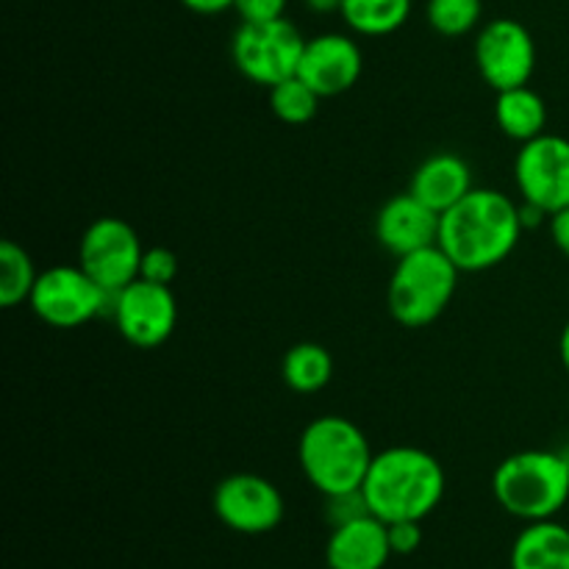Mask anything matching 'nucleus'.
Returning a JSON list of instances; mask_svg holds the SVG:
<instances>
[{"label": "nucleus", "instance_id": "1", "mask_svg": "<svg viewBox=\"0 0 569 569\" xmlns=\"http://www.w3.org/2000/svg\"><path fill=\"white\" fill-rule=\"evenodd\" d=\"M520 203L500 189H472L445 211L439 222V248L461 272H483L503 264L522 237Z\"/></svg>", "mask_w": 569, "mask_h": 569}, {"label": "nucleus", "instance_id": "2", "mask_svg": "<svg viewBox=\"0 0 569 569\" xmlns=\"http://www.w3.org/2000/svg\"><path fill=\"white\" fill-rule=\"evenodd\" d=\"M445 489L448 478L437 456L411 445H398L372 456L361 492L372 515L389 526L431 517L442 503Z\"/></svg>", "mask_w": 569, "mask_h": 569}, {"label": "nucleus", "instance_id": "3", "mask_svg": "<svg viewBox=\"0 0 569 569\" xmlns=\"http://www.w3.org/2000/svg\"><path fill=\"white\" fill-rule=\"evenodd\" d=\"M372 456L376 453L365 431L353 420L339 415H322L311 420L298 442L300 470L322 498L365 487Z\"/></svg>", "mask_w": 569, "mask_h": 569}, {"label": "nucleus", "instance_id": "4", "mask_svg": "<svg viewBox=\"0 0 569 569\" xmlns=\"http://www.w3.org/2000/svg\"><path fill=\"white\" fill-rule=\"evenodd\" d=\"M495 500L522 522L556 520L569 503V461L561 450H520L492 476Z\"/></svg>", "mask_w": 569, "mask_h": 569}, {"label": "nucleus", "instance_id": "5", "mask_svg": "<svg viewBox=\"0 0 569 569\" xmlns=\"http://www.w3.org/2000/svg\"><path fill=\"white\" fill-rule=\"evenodd\" d=\"M461 270L439 244L400 256L389 278V315L406 328H426L445 315Z\"/></svg>", "mask_w": 569, "mask_h": 569}, {"label": "nucleus", "instance_id": "6", "mask_svg": "<svg viewBox=\"0 0 569 569\" xmlns=\"http://www.w3.org/2000/svg\"><path fill=\"white\" fill-rule=\"evenodd\" d=\"M306 37L287 17L270 22H242L231 39L233 67L259 87H276L298 76Z\"/></svg>", "mask_w": 569, "mask_h": 569}, {"label": "nucleus", "instance_id": "7", "mask_svg": "<svg viewBox=\"0 0 569 569\" xmlns=\"http://www.w3.org/2000/svg\"><path fill=\"white\" fill-rule=\"evenodd\" d=\"M111 298L81 264H56L39 272L28 306L44 326L81 328L109 315Z\"/></svg>", "mask_w": 569, "mask_h": 569}, {"label": "nucleus", "instance_id": "8", "mask_svg": "<svg viewBox=\"0 0 569 569\" xmlns=\"http://www.w3.org/2000/svg\"><path fill=\"white\" fill-rule=\"evenodd\" d=\"M142 239L133 231L131 222L120 217L94 220L78 244V264L111 295L137 281L142 270Z\"/></svg>", "mask_w": 569, "mask_h": 569}, {"label": "nucleus", "instance_id": "9", "mask_svg": "<svg viewBox=\"0 0 569 569\" xmlns=\"http://www.w3.org/2000/svg\"><path fill=\"white\" fill-rule=\"evenodd\" d=\"M111 320L128 345L142 350L161 348L178 326V300L172 287L137 278L111 298Z\"/></svg>", "mask_w": 569, "mask_h": 569}, {"label": "nucleus", "instance_id": "10", "mask_svg": "<svg viewBox=\"0 0 569 569\" xmlns=\"http://www.w3.org/2000/svg\"><path fill=\"white\" fill-rule=\"evenodd\" d=\"M476 64L495 92L526 87L537 70V42L522 22L495 17L476 37Z\"/></svg>", "mask_w": 569, "mask_h": 569}, {"label": "nucleus", "instance_id": "11", "mask_svg": "<svg viewBox=\"0 0 569 569\" xmlns=\"http://www.w3.org/2000/svg\"><path fill=\"white\" fill-rule=\"evenodd\" d=\"M517 192L548 214L569 206V139L548 133L520 144L515 159Z\"/></svg>", "mask_w": 569, "mask_h": 569}, {"label": "nucleus", "instance_id": "12", "mask_svg": "<svg viewBox=\"0 0 569 569\" xmlns=\"http://www.w3.org/2000/svg\"><path fill=\"white\" fill-rule=\"evenodd\" d=\"M211 506L222 526L237 533H248V537L276 531L287 511L281 489L270 478L256 476V472H233L222 478L217 483Z\"/></svg>", "mask_w": 569, "mask_h": 569}, {"label": "nucleus", "instance_id": "13", "mask_svg": "<svg viewBox=\"0 0 569 569\" xmlns=\"http://www.w3.org/2000/svg\"><path fill=\"white\" fill-rule=\"evenodd\" d=\"M361 70H365V56L350 33L328 31L306 39L298 76L320 98H337V94L353 89L359 83Z\"/></svg>", "mask_w": 569, "mask_h": 569}, {"label": "nucleus", "instance_id": "14", "mask_svg": "<svg viewBox=\"0 0 569 569\" xmlns=\"http://www.w3.org/2000/svg\"><path fill=\"white\" fill-rule=\"evenodd\" d=\"M439 222L442 214L415 198L411 192L395 194L378 209L376 237L392 256H409L415 250L431 248L439 242Z\"/></svg>", "mask_w": 569, "mask_h": 569}, {"label": "nucleus", "instance_id": "15", "mask_svg": "<svg viewBox=\"0 0 569 569\" xmlns=\"http://www.w3.org/2000/svg\"><path fill=\"white\" fill-rule=\"evenodd\" d=\"M392 556L389 526L376 515L333 526L326 542L328 569H383Z\"/></svg>", "mask_w": 569, "mask_h": 569}, {"label": "nucleus", "instance_id": "16", "mask_svg": "<svg viewBox=\"0 0 569 569\" xmlns=\"http://www.w3.org/2000/svg\"><path fill=\"white\" fill-rule=\"evenodd\" d=\"M472 170L459 153H433L415 170L409 192L431 206L437 214L453 209L472 192Z\"/></svg>", "mask_w": 569, "mask_h": 569}, {"label": "nucleus", "instance_id": "17", "mask_svg": "<svg viewBox=\"0 0 569 569\" xmlns=\"http://www.w3.org/2000/svg\"><path fill=\"white\" fill-rule=\"evenodd\" d=\"M509 561L511 569H569V528L559 520L526 522Z\"/></svg>", "mask_w": 569, "mask_h": 569}, {"label": "nucleus", "instance_id": "18", "mask_svg": "<svg viewBox=\"0 0 569 569\" xmlns=\"http://www.w3.org/2000/svg\"><path fill=\"white\" fill-rule=\"evenodd\" d=\"M495 122L500 131L515 142L526 144L531 139L542 137L548 128V106H545L542 94L533 92L531 87H515L498 92L495 100Z\"/></svg>", "mask_w": 569, "mask_h": 569}, {"label": "nucleus", "instance_id": "19", "mask_svg": "<svg viewBox=\"0 0 569 569\" xmlns=\"http://www.w3.org/2000/svg\"><path fill=\"white\" fill-rule=\"evenodd\" d=\"M415 0H342L339 17L356 37H389L409 22Z\"/></svg>", "mask_w": 569, "mask_h": 569}, {"label": "nucleus", "instance_id": "20", "mask_svg": "<svg viewBox=\"0 0 569 569\" xmlns=\"http://www.w3.org/2000/svg\"><path fill=\"white\" fill-rule=\"evenodd\" d=\"M281 376L292 392L315 395L333 378V356L317 342H298L283 356Z\"/></svg>", "mask_w": 569, "mask_h": 569}, {"label": "nucleus", "instance_id": "21", "mask_svg": "<svg viewBox=\"0 0 569 569\" xmlns=\"http://www.w3.org/2000/svg\"><path fill=\"white\" fill-rule=\"evenodd\" d=\"M39 272L33 267V259L22 244L6 239L0 244V306L14 309V306L28 303L37 283Z\"/></svg>", "mask_w": 569, "mask_h": 569}, {"label": "nucleus", "instance_id": "22", "mask_svg": "<svg viewBox=\"0 0 569 569\" xmlns=\"http://www.w3.org/2000/svg\"><path fill=\"white\" fill-rule=\"evenodd\" d=\"M320 94L309 87L300 76L287 78V81L270 87V109L287 126H306L317 117L320 109Z\"/></svg>", "mask_w": 569, "mask_h": 569}, {"label": "nucleus", "instance_id": "23", "mask_svg": "<svg viewBox=\"0 0 569 569\" xmlns=\"http://www.w3.org/2000/svg\"><path fill=\"white\" fill-rule=\"evenodd\" d=\"M428 26L439 37L459 39L478 28L483 17V0H428L426 3Z\"/></svg>", "mask_w": 569, "mask_h": 569}, {"label": "nucleus", "instance_id": "24", "mask_svg": "<svg viewBox=\"0 0 569 569\" xmlns=\"http://www.w3.org/2000/svg\"><path fill=\"white\" fill-rule=\"evenodd\" d=\"M139 278L172 287V281L178 278V256L170 248H144Z\"/></svg>", "mask_w": 569, "mask_h": 569}, {"label": "nucleus", "instance_id": "25", "mask_svg": "<svg viewBox=\"0 0 569 569\" xmlns=\"http://www.w3.org/2000/svg\"><path fill=\"white\" fill-rule=\"evenodd\" d=\"M372 515L370 506H367V498L361 489H353V492L342 495H328L326 498V517L333 526H342V522L359 520V517Z\"/></svg>", "mask_w": 569, "mask_h": 569}, {"label": "nucleus", "instance_id": "26", "mask_svg": "<svg viewBox=\"0 0 569 569\" xmlns=\"http://www.w3.org/2000/svg\"><path fill=\"white\" fill-rule=\"evenodd\" d=\"M289 0H237L233 11L242 22H270L287 17Z\"/></svg>", "mask_w": 569, "mask_h": 569}, {"label": "nucleus", "instance_id": "27", "mask_svg": "<svg viewBox=\"0 0 569 569\" xmlns=\"http://www.w3.org/2000/svg\"><path fill=\"white\" fill-rule=\"evenodd\" d=\"M389 545H392L395 556L417 553L422 545V522L417 520L389 522Z\"/></svg>", "mask_w": 569, "mask_h": 569}, {"label": "nucleus", "instance_id": "28", "mask_svg": "<svg viewBox=\"0 0 569 569\" xmlns=\"http://www.w3.org/2000/svg\"><path fill=\"white\" fill-rule=\"evenodd\" d=\"M548 226H550V239H553V244L569 259V206L567 209L556 211V214H550Z\"/></svg>", "mask_w": 569, "mask_h": 569}, {"label": "nucleus", "instance_id": "29", "mask_svg": "<svg viewBox=\"0 0 569 569\" xmlns=\"http://www.w3.org/2000/svg\"><path fill=\"white\" fill-rule=\"evenodd\" d=\"M181 3L187 6L189 11H194V14L211 17V14H222V11L233 9L237 0H181Z\"/></svg>", "mask_w": 569, "mask_h": 569}, {"label": "nucleus", "instance_id": "30", "mask_svg": "<svg viewBox=\"0 0 569 569\" xmlns=\"http://www.w3.org/2000/svg\"><path fill=\"white\" fill-rule=\"evenodd\" d=\"M520 220H522V228H537V226H542L545 220H550V214L548 211L539 209V206L520 200Z\"/></svg>", "mask_w": 569, "mask_h": 569}, {"label": "nucleus", "instance_id": "31", "mask_svg": "<svg viewBox=\"0 0 569 569\" xmlns=\"http://www.w3.org/2000/svg\"><path fill=\"white\" fill-rule=\"evenodd\" d=\"M303 6L315 14H339L342 11V0H303Z\"/></svg>", "mask_w": 569, "mask_h": 569}, {"label": "nucleus", "instance_id": "32", "mask_svg": "<svg viewBox=\"0 0 569 569\" xmlns=\"http://www.w3.org/2000/svg\"><path fill=\"white\" fill-rule=\"evenodd\" d=\"M559 359H561V367H565V372L569 376V320H567V326L561 328V337H559Z\"/></svg>", "mask_w": 569, "mask_h": 569}, {"label": "nucleus", "instance_id": "33", "mask_svg": "<svg viewBox=\"0 0 569 569\" xmlns=\"http://www.w3.org/2000/svg\"><path fill=\"white\" fill-rule=\"evenodd\" d=\"M561 453H565V456H567V461H569V448H567V450H561Z\"/></svg>", "mask_w": 569, "mask_h": 569}]
</instances>
